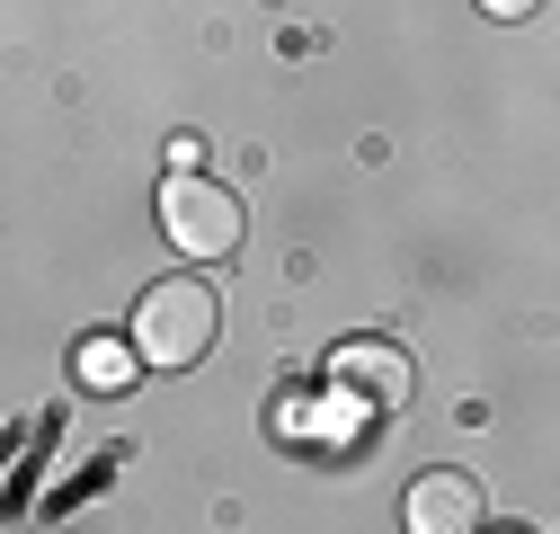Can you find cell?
I'll return each instance as SVG.
<instances>
[{
	"mask_svg": "<svg viewBox=\"0 0 560 534\" xmlns=\"http://www.w3.org/2000/svg\"><path fill=\"white\" fill-rule=\"evenodd\" d=\"M276 428H285V437H320V445H357V437L374 428V410H365L357 392L329 383L320 400H312V392H285V400H276Z\"/></svg>",
	"mask_w": 560,
	"mask_h": 534,
	"instance_id": "5b68a950",
	"label": "cell"
},
{
	"mask_svg": "<svg viewBox=\"0 0 560 534\" xmlns=\"http://www.w3.org/2000/svg\"><path fill=\"white\" fill-rule=\"evenodd\" d=\"M133 365H143V348H133V339H81V357H72V374H81L90 392H125Z\"/></svg>",
	"mask_w": 560,
	"mask_h": 534,
	"instance_id": "8992f818",
	"label": "cell"
},
{
	"mask_svg": "<svg viewBox=\"0 0 560 534\" xmlns=\"http://www.w3.org/2000/svg\"><path fill=\"white\" fill-rule=\"evenodd\" d=\"M161 232H170V249H178V258L223 267V258L241 249L249 214H241V196H232V187H214L205 170H170V187H161Z\"/></svg>",
	"mask_w": 560,
	"mask_h": 534,
	"instance_id": "7a4b0ae2",
	"label": "cell"
},
{
	"mask_svg": "<svg viewBox=\"0 0 560 534\" xmlns=\"http://www.w3.org/2000/svg\"><path fill=\"white\" fill-rule=\"evenodd\" d=\"M329 383L357 392L374 419H383V410H409V357H400L392 339H347V348L329 357Z\"/></svg>",
	"mask_w": 560,
	"mask_h": 534,
	"instance_id": "277c9868",
	"label": "cell"
},
{
	"mask_svg": "<svg viewBox=\"0 0 560 534\" xmlns=\"http://www.w3.org/2000/svg\"><path fill=\"white\" fill-rule=\"evenodd\" d=\"M214 329H223L214 286H196V277H170V286H152L143 303H133V348H143V365H161V374H187L205 348H214Z\"/></svg>",
	"mask_w": 560,
	"mask_h": 534,
	"instance_id": "6da1fadb",
	"label": "cell"
},
{
	"mask_svg": "<svg viewBox=\"0 0 560 534\" xmlns=\"http://www.w3.org/2000/svg\"><path fill=\"white\" fill-rule=\"evenodd\" d=\"M480 10H489V19H534L542 0H480Z\"/></svg>",
	"mask_w": 560,
	"mask_h": 534,
	"instance_id": "52a82bcc",
	"label": "cell"
},
{
	"mask_svg": "<svg viewBox=\"0 0 560 534\" xmlns=\"http://www.w3.org/2000/svg\"><path fill=\"white\" fill-rule=\"evenodd\" d=\"M489 534H516V525H489Z\"/></svg>",
	"mask_w": 560,
	"mask_h": 534,
	"instance_id": "ba28073f",
	"label": "cell"
},
{
	"mask_svg": "<svg viewBox=\"0 0 560 534\" xmlns=\"http://www.w3.org/2000/svg\"><path fill=\"white\" fill-rule=\"evenodd\" d=\"M400 525H409V534H489L480 481H471V473H418L409 499H400Z\"/></svg>",
	"mask_w": 560,
	"mask_h": 534,
	"instance_id": "3957f363",
	"label": "cell"
}]
</instances>
